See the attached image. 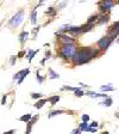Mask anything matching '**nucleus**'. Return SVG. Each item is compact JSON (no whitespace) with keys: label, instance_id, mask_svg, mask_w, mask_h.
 <instances>
[{"label":"nucleus","instance_id":"nucleus-40","mask_svg":"<svg viewBox=\"0 0 119 134\" xmlns=\"http://www.w3.org/2000/svg\"><path fill=\"white\" fill-rule=\"evenodd\" d=\"M118 4H119V1H118Z\"/></svg>","mask_w":119,"mask_h":134},{"label":"nucleus","instance_id":"nucleus-29","mask_svg":"<svg viewBox=\"0 0 119 134\" xmlns=\"http://www.w3.org/2000/svg\"><path fill=\"white\" fill-rule=\"evenodd\" d=\"M82 121L83 122H88L89 121V115H87V114L82 115Z\"/></svg>","mask_w":119,"mask_h":134},{"label":"nucleus","instance_id":"nucleus-26","mask_svg":"<svg viewBox=\"0 0 119 134\" xmlns=\"http://www.w3.org/2000/svg\"><path fill=\"white\" fill-rule=\"evenodd\" d=\"M36 78H37V80H38V83H39V84H42L43 81H44V78L39 75V72H37V77H36Z\"/></svg>","mask_w":119,"mask_h":134},{"label":"nucleus","instance_id":"nucleus-3","mask_svg":"<svg viewBox=\"0 0 119 134\" xmlns=\"http://www.w3.org/2000/svg\"><path fill=\"white\" fill-rule=\"evenodd\" d=\"M23 19H24V11L22 10V11L17 12L12 18H10V20H8V25H11L12 28H17L19 24H22Z\"/></svg>","mask_w":119,"mask_h":134},{"label":"nucleus","instance_id":"nucleus-31","mask_svg":"<svg viewBox=\"0 0 119 134\" xmlns=\"http://www.w3.org/2000/svg\"><path fill=\"white\" fill-rule=\"evenodd\" d=\"M16 59H17V56H11V58H10V64L11 65L16 64Z\"/></svg>","mask_w":119,"mask_h":134},{"label":"nucleus","instance_id":"nucleus-16","mask_svg":"<svg viewBox=\"0 0 119 134\" xmlns=\"http://www.w3.org/2000/svg\"><path fill=\"white\" fill-rule=\"evenodd\" d=\"M58 78H60L58 73H56L54 70L49 68V79H58Z\"/></svg>","mask_w":119,"mask_h":134},{"label":"nucleus","instance_id":"nucleus-7","mask_svg":"<svg viewBox=\"0 0 119 134\" xmlns=\"http://www.w3.org/2000/svg\"><path fill=\"white\" fill-rule=\"evenodd\" d=\"M56 36L58 37V41L62 43V46H64V44H73V43H75L74 42V40L70 36H68V35H57V34H55Z\"/></svg>","mask_w":119,"mask_h":134},{"label":"nucleus","instance_id":"nucleus-9","mask_svg":"<svg viewBox=\"0 0 119 134\" xmlns=\"http://www.w3.org/2000/svg\"><path fill=\"white\" fill-rule=\"evenodd\" d=\"M26 40H29V32L28 31H22L19 34V42L23 44V43L26 42Z\"/></svg>","mask_w":119,"mask_h":134},{"label":"nucleus","instance_id":"nucleus-39","mask_svg":"<svg viewBox=\"0 0 119 134\" xmlns=\"http://www.w3.org/2000/svg\"><path fill=\"white\" fill-rule=\"evenodd\" d=\"M117 42H119V37H118V38H117Z\"/></svg>","mask_w":119,"mask_h":134},{"label":"nucleus","instance_id":"nucleus-17","mask_svg":"<svg viewBox=\"0 0 119 134\" xmlns=\"http://www.w3.org/2000/svg\"><path fill=\"white\" fill-rule=\"evenodd\" d=\"M47 102H48V99H39V100H37L36 104H35V108H36V109H41L42 107L47 103Z\"/></svg>","mask_w":119,"mask_h":134},{"label":"nucleus","instance_id":"nucleus-1","mask_svg":"<svg viewBox=\"0 0 119 134\" xmlns=\"http://www.w3.org/2000/svg\"><path fill=\"white\" fill-rule=\"evenodd\" d=\"M100 50L99 49H93V48H82V49L78 50L76 54L73 58V64L74 65H83L87 64L92 60V59L97 58L99 55Z\"/></svg>","mask_w":119,"mask_h":134},{"label":"nucleus","instance_id":"nucleus-37","mask_svg":"<svg viewBox=\"0 0 119 134\" xmlns=\"http://www.w3.org/2000/svg\"><path fill=\"white\" fill-rule=\"evenodd\" d=\"M14 129H11V131H7V132H5V133H3V134H13L14 133Z\"/></svg>","mask_w":119,"mask_h":134},{"label":"nucleus","instance_id":"nucleus-28","mask_svg":"<svg viewBox=\"0 0 119 134\" xmlns=\"http://www.w3.org/2000/svg\"><path fill=\"white\" fill-rule=\"evenodd\" d=\"M39 28H41V26H36V28H35V29H33V30H32V35H33V37H36L37 32H38V31H39Z\"/></svg>","mask_w":119,"mask_h":134},{"label":"nucleus","instance_id":"nucleus-15","mask_svg":"<svg viewBox=\"0 0 119 134\" xmlns=\"http://www.w3.org/2000/svg\"><path fill=\"white\" fill-rule=\"evenodd\" d=\"M100 90L103 92H107V91H114V87L112 86L111 84H107V85H103L100 87Z\"/></svg>","mask_w":119,"mask_h":134},{"label":"nucleus","instance_id":"nucleus-38","mask_svg":"<svg viewBox=\"0 0 119 134\" xmlns=\"http://www.w3.org/2000/svg\"><path fill=\"white\" fill-rule=\"evenodd\" d=\"M101 134H110V133H108V132H103Z\"/></svg>","mask_w":119,"mask_h":134},{"label":"nucleus","instance_id":"nucleus-5","mask_svg":"<svg viewBox=\"0 0 119 134\" xmlns=\"http://www.w3.org/2000/svg\"><path fill=\"white\" fill-rule=\"evenodd\" d=\"M99 7H100L101 13L107 14V12H110L112 8L114 7V3L111 1V0H105V1H101V3L99 4Z\"/></svg>","mask_w":119,"mask_h":134},{"label":"nucleus","instance_id":"nucleus-22","mask_svg":"<svg viewBox=\"0 0 119 134\" xmlns=\"http://www.w3.org/2000/svg\"><path fill=\"white\" fill-rule=\"evenodd\" d=\"M83 95H85V92H83L80 87H76V90H75V96H76V97H82Z\"/></svg>","mask_w":119,"mask_h":134},{"label":"nucleus","instance_id":"nucleus-18","mask_svg":"<svg viewBox=\"0 0 119 134\" xmlns=\"http://www.w3.org/2000/svg\"><path fill=\"white\" fill-rule=\"evenodd\" d=\"M48 100H49V102H50V104H51V105H55V104L57 103L58 100H60V96H58V95L53 96V97H50Z\"/></svg>","mask_w":119,"mask_h":134},{"label":"nucleus","instance_id":"nucleus-6","mask_svg":"<svg viewBox=\"0 0 119 134\" xmlns=\"http://www.w3.org/2000/svg\"><path fill=\"white\" fill-rule=\"evenodd\" d=\"M29 73H30V70H29V68H25V70L19 71L18 73H16V74H14V77H13V79H14V80H17L18 85H20V84L23 83V80L25 79V77H26Z\"/></svg>","mask_w":119,"mask_h":134},{"label":"nucleus","instance_id":"nucleus-13","mask_svg":"<svg viewBox=\"0 0 119 134\" xmlns=\"http://www.w3.org/2000/svg\"><path fill=\"white\" fill-rule=\"evenodd\" d=\"M38 53V49H36V50H29V53H28V55H26V58H28V60H29V62H31L32 61V59H33V56L36 55V54Z\"/></svg>","mask_w":119,"mask_h":134},{"label":"nucleus","instance_id":"nucleus-30","mask_svg":"<svg viewBox=\"0 0 119 134\" xmlns=\"http://www.w3.org/2000/svg\"><path fill=\"white\" fill-rule=\"evenodd\" d=\"M98 126H99V123H98L97 121H94V122H92L91 125H89V127H91V128H98Z\"/></svg>","mask_w":119,"mask_h":134},{"label":"nucleus","instance_id":"nucleus-14","mask_svg":"<svg viewBox=\"0 0 119 134\" xmlns=\"http://www.w3.org/2000/svg\"><path fill=\"white\" fill-rule=\"evenodd\" d=\"M93 26L94 25L93 24H85L81 26V32H88V31H91L92 29H93Z\"/></svg>","mask_w":119,"mask_h":134},{"label":"nucleus","instance_id":"nucleus-19","mask_svg":"<svg viewBox=\"0 0 119 134\" xmlns=\"http://www.w3.org/2000/svg\"><path fill=\"white\" fill-rule=\"evenodd\" d=\"M99 104H101V105H105V107H111L112 105V99L110 97H107V98H105L103 102H100Z\"/></svg>","mask_w":119,"mask_h":134},{"label":"nucleus","instance_id":"nucleus-11","mask_svg":"<svg viewBox=\"0 0 119 134\" xmlns=\"http://www.w3.org/2000/svg\"><path fill=\"white\" fill-rule=\"evenodd\" d=\"M68 32L72 34V35H78L81 32V26H70L68 29Z\"/></svg>","mask_w":119,"mask_h":134},{"label":"nucleus","instance_id":"nucleus-33","mask_svg":"<svg viewBox=\"0 0 119 134\" xmlns=\"http://www.w3.org/2000/svg\"><path fill=\"white\" fill-rule=\"evenodd\" d=\"M25 54H26V52H25V50H22V52H19V53H18V56H17V58L20 59V58H23Z\"/></svg>","mask_w":119,"mask_h":134},{"label":"nucleus","instance_id":"nucleus-23","mask_svg":"<svg viewBox=\"0 0 119 134\" xmlns=\"http://www.w3.org/2000/svg\"><path fill=\"white\" fill-rule=\"evenodd\" d=\"M62 113H63V110H54V111H51L49 115H48V117H53V116H55V115L62 114Z\"/></svg>","mask_w":119,"mask_h":134},{"label":"nucleus","instance_id":"nucleus-4","mask_svg":"<svg viewBox=\"0 0 119 134\" xmlns=\"http://www.w3.org/2000/svg\"><path fill=\"white\" fill-rule=\"evenodd\" d=\"M112 42H113V40L111 38L110 36H105V37H101V38L98 41V48H99V50H106L112 44Z\"/></svg>","mask_w":119,"mask_h":134},{"label":"nucleus","instance_id":"nucleus-24","mask_svg":"<svg viewBox=\"0 0 119 134\" xmlns=\"http://www.w3.org/2000/svg\"><path fill=\"white\" fill-rule=\"evenodd\" d=\"M87 128H88V125H87V122H82L80 125V127H79V129H80V131H87Z\"/></svg>","mask_w":119,"mask_h":134},{"label":"nucleus","instance_id":"nucleus-25","mask_svg":"<svg viewBox=\"0 0 119 134\" xmlns=\"http://www.w3.org/2000/svg\"><path fill=\"white\" fill-rule=\"evenodd\" d=\"M31 97H32L33 99H41L42 93H31Z\"/></svg>","mask_w":119,"mask_h":134},{"label":"nucleus","instance_id":"nucleus-27","mask_svg":"<svg viewBox=\"0 0 119 134\" xmlns=\"http://www.w3.org/2000/svg\"><path fill=\"white\" fill-rule=\"evenodd\" d=\"M62 90H68V91H74L76 90V87H70V86H63L62 87Z\"/></svg>","mask_w":119,"mask_h":134},{"label":"nucleus","instance_id":"nucleus-32","mask_svg":"<svg viewBox=\"0 0 119 134\" xmlns=\"http://www.w3.org/2000/svg\"><path fill=\"white\" fill-rule=\"evenodd\" d=\"M6 99H7V95H4L3 99H1V105H5L6 104Z\"/></svg>","mask_w":119,"mask_h":134},{"label":"nucleus","instance_id":"nucleus-34","mask_svg":"<svg viewBox=\"0 0 119 134\" xmlns=\"http://www.w3.org/2000/svg\"><path fill=\"white\" fill-rule=\"evenodd\" d=\"M87 132H91V133H97V128H91V127H88V128H87Z\"/></svg>","mask_w":119,"mask_h":134},{"label":"nucleus","instance_id":"nucleus-20","mask_svg":"<svg viewBox=\"0 0 119 134\" xmlns=\"http://www.w3.org/2000/svg\"><path fill=\"white\" fill-rule=\"evenodd\" d=\"M98 20V14H92L91 17L88 18V20H87V24H93L94 25V23Z\"/></svg>","mask_w":119,"mask_h":134},{"label":"nucleus","instance_id":"nucleus-21","mask_svg":"<svg viewBox=\"0 0 119 134\" xmlns=\"http://www.w3.org/2000/svg\"><path fill=\"white\" fill-rule=\"evenodd\" d=\"M31 23H32V24H36L37 23V11L36 10H33V11L31 12Z\"/></svg>","mask_w":119,"mask_h":134},{"label":"nucleus","instance_id":"nucleus-2","mask_svg":"<svg viewBox=\"0 0 119 134\" xmlns=\"http://www.w3.org/2000/svg\"><path fill=\"white\" fill-rule=\"evenodd\" d=\"M78 52V48H76V44L73 43V44H64L61 47V50H60V56L63 59H73L74 55Z\"/></svg>","mask_w":119,"mask_h":134},{"label":"nucleus","instance_id":"nucleus-8","mask_svg":"<svg viewBox=\"0 0 119 134\" xmlns=\"http://www.w3.org/2000/svg\"><path fill=\"white\" fill-rule=\"evenodd\" d=\"M98 22L99 24H104V23H107L108 22V16L106 13H100L98 14Z\"/></svg>","mask_w":119,"mask_h":134},{"label":"nucleus","instance_id":"nucleus-10","mask_svg":"<svg viewBox=\"0 0 119 134\" xmlns=\"http://www.w3.org/2000/svg\"><path fill=\"white\" fill-rule=\"evenodd\" d=\"M85 95L89 96V97H94V98H99V97L107 98V95H104V93H95V92H89V91H86Z\"/></svg>","mask_w":119,"mask_h":134},{"label":"nucleus","instance_id":"nucleus-36","mask_svg":"<svg viewBox=\"0 0 119 134\" xmlns=\"http://www.w3.org/2000/svg\"><path fill=\"white\" fill-rule=\"evenodd\" d=\"M54 11H55V8H54V7H49V10L47 11V13H48V14H50V13H53Z\"/></svg>","mask_w":119,"mask_h":134},{"label":"nucleus","instance_id":"nucleus-35","mask_svg":"<svg viewBox=\"0 0 119 134\" xmlns=\"http://www.w3.org/2000/svg\"><path fill=\"white\" fill-rule=\"evenodd\" d=\"M80 129H79V128H76V129H73V131H72V134H80Z\"/></svg>","mask_w":119,"mask_h":134},{"label":"nucleus","instance_id":"nucleus-12","mask_svg":"<svg viewBox=\"0 0 119 134\" xmlns=\"http://www.w3.org/2000/svg\"><path fill=\"white\" fill-rule=\"evenodd\" d=\"M19 120L22 121V122H30V121L32 120V115L31 114H25V115H23V116L19 117Z\"/></svg>","mask_w":119,"mask_h":134}]
</instances>
